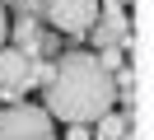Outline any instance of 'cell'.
<instances>
[{
	"label": "cell",
	"mask_w": 154,
	"mask_h": 140,
	"mask_svg": "<svg viewBox=\"0 0 154 140\" xmlns=\"http://www.w3.org/2000/svg\"><path fill=\"white\" fill-rule=\"evenodd\" d=\"M42 14H47V23L56 28V33H89L98 19V0H42Z\"/></svg>",
	"instance_id": "obj_3"
},
{
	"label": "cell",
	"mask_w": 154,
	"mask_h": 140,
	"mask_svg": "<svg viewBox=\"0 0 154 140\" xmlns=\"http://www.w3.org/2000/svg\"><path fill=\"white\" fill-rule=\"evenodd\" d=\"M112 103H117L112 70H103L94 51H66L42 84V112L66 126H94L98 117L112 112Z\"/></svg>",
	"instance_id": "obj_1"
},
{
	"label": "cell",
	"mask_w": 154,
	"mask_h": 140,
	"mask_svg": "<svg viewBox=\"0 0 154 140\" xmlns=\"http://www.w3.org/2000/svg\"><path fill=\"white\" fill-rule=\"evenodd\" d=\"M33 79H38V56L19 51V47H5L0 51V98H19Z\"/></svg>",
	"instance_id": "obj_4"
},
{
	"label": "cell",
	"mask_w": 154,
	"mask_h": 140,
	"mask_svg": "<svg viewBox=\"0 0 154 140\" xmlns=\"http://www.w3.org/2000/svg\"><path fill=\"white\" fill-rule=\"evenodd\" d=\"M94 126H98V140H126V131H131V121H126L122 112H107V117H98Z\"/></svg>",
	"instance_id": "obj_6"
},
{
	"label": "cell",
	"mask_w": 154,
	"mask_h": 140,
	"mask_svg": "<svg viewBox=\"0 0 154 140\" xmlns=\"http://www.w3.org/2000/svg\"><path fill=\"white\" fill-rule=\"evenodd\" d=\"M5 42H10V14H5V5H0V51H5Z\"/></svg>",
	"instance_id": "obj_8"
},
{
	"label": "cell",
	"mask_w": 154,
	"mask_h": 140,
	"mask_svg": "<svg viewBox=\"0 0 154 140\" xmlns=\"http://www.w3.org/2000/svg\"><path fill=\"white\" fill-rule=\"evenodd\" d=\"M66 140H94V135H89L84 126H70V131H66Z\"/></svg>",
	"instance_id": "obj_9"
},
{
	"label": "cell",
	"mask_w": 154,
	"mask_h": 140,
	"mask_svg": "<svg viewBox=\"0 0 154 140\" xmlns=\"http://www.w3.org/2000/svg\"><path fill=\"white\" fill-rule=\"evenodd\" d=\"M10 37L19 42V51H33V56H38V28H33V19H14V23H10Z\"/></svg>",
	"instance_id": "obj_7"
},
{
	"label": "cell",
	"mask_w": 154,
	"mask_h": 140,
	"mask_svg": "<svg viewBox=\"0 0 154 140\" xmlns=\"http://www.w3.org/2000/svg\"><path fill=\"white\" fill-rule=\"evenodd\" d=\"M51 117L33 103H10L0 107V140H51Z\"/></svg>",
	"instance_id": "obj_2"
},
{
	"label": "cell",
	"mask_w": 154,
	"mask_h": 140,
	"mask_svg": "<svg viewBox=\"0 0 154 140\" xmlns=\"http://www.w3.org/2000/svg\"><path fill=\"white\" fill-rule=\"evenodd\" d=\"M89 33H94L98 51H103V47H117V42L126 37V9H122V5L98 9V19H94V28H89Z\"/></svg>",
	"instance_id": "obj_5"
},
{
	"label": "cell",
	"mask_w": 154,
	"mask_h": 140,
	"mask_svg": "<svg viewBox=\"0 0 154 140\" xmlns=\"http://www.w3.org/2000/svg\"><path fill=\"white\" fill-rule=\"evenodd\" d=\"M51 140H56V135H51Z\"/></svg>",
	"instance_id": "obj_11"
},
{
	"label": "cell",
	"mask_w": 154,
	"mask_h": 140,
	"mask_svg": "<svg viewBox=\"0 0 154 140\" xmlns=\"http://www.w3.org/2000/svg\"><path fill=\"white\" fill-rule=\"evenodd\" d=\"M107 5H126V0H107Z\"/></svg>",
	"instance_id": "obj_10"
}]
</instances>
